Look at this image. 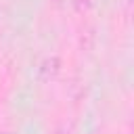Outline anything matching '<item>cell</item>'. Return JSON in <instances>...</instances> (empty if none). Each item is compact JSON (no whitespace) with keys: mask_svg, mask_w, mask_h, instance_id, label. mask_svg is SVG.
<instances>
[{"mask_svg":"<svg viewBox=\"0 0 134 134\" xmlns=\"http://www.w3.org/2000/svg\"><path fill=\"white\" fill-rule=\"evenodd\" d=\"M59 71H61V59L54 57V54L46 57L38 65V80L40 82H50V80H54L59 75Z\"/></svg>","mask_w":134,"mask_h":134,"instance_id":"1","label":"cell"},{"mask_svg":"<svg viewBox=\"0 0 134 134\" xmlns=\"http://www.w3.org/2000/svg\"><path fill=\"white\" fill-rule=\"evenodd\" d=\"M73 4H75L77 8H82V6H86V4H88V0H73Z\"/></svg>","mask_w":134,"mask_h":134,"instance_id":"2","label":"cell"},{"mask_svg":"<svg viewBox=\"0 0 134 134\" xmlns=\"http://www.w3.org/2000/svg\"><path fill=\"white\" fill-rule=\"evenodd\" d=\"M2 134H15V132H2Z\"/></svg>","mask_w":134,"mask_h":134,"instance_id":"3","label":"cell"}]
</instances>
